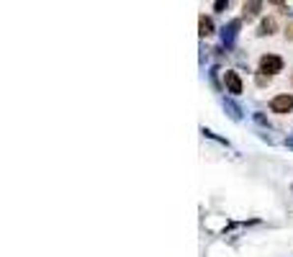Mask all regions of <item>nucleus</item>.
Returning <instances> with one entry per match:
<instances>
[{"instance_id": "1", "label": "nucleus", "mask_w": 293, "mask_h": 257, "mask_svg": "<svg viewBox=\"0 0 293 257\" xmlns=\"http://www.w3.org/2000/svg\"><path fill=\"white\" fill-rule=\"evenodd\" d=\"M280 70H283V59L278 57V54H265V57H260V75H278Z\"/></svg>"}, {"instance_id": "2", "label": "nucleus", "mask_w": 293, "mask_h": 257, "mask_svg": "<svg viewBox=\"0 0 293 257\" xmlns=\"http://www.w3.org/2000/svg\"><path fill=\"white\" fill-rule=\"evenodd\" d=\"M270 111H273V114H291L293 111V95H288V93L275 95L270 100Z\"/></svg>"}, {"instance_id": "3", "label": "nucleus", "mask_w": 293, "mask_h": 257, "mask_svg": "<svg viewBox=\"0 0 293 257\" xmlns=\"http://www.w3.org/2000/svg\"><path fill=\"white\" fill-rule=\"evenodd\" d=\"M224 85H227V90H229L232 95H239V93H242V80H239V75H236L234 70L224 72Z\"/></svg>"}, {"instance_id": "4", "label": "nucleus", "mask_w": 293, "mask_h": 257, "mask_svg": "<svg viewBox=\"0 0 293 257\" xmlns=\"http://www.w3.org/2000/svg\"><path fill=\"white\" fill-rule=\"evenodd\" d=\"M236 29H239V21H232V24L224 29L221 39H224V44H227V47H232V44H234V39H236Z\"/></svg>"}, {"instance_id": "5", "label": "nucleus", "mask_w": 293, "mask_h": 257, "mask_svg": "<svg viewBox=\"0 0 293 257\" xmlns=\"http://www.w3.org/2000/svg\"><path fill=\"white\" fill-rule=\"evenodd\" d=\"M260 8H263V3H257V0H255V3H244L242 5V16L247 21H252L255 16H260Z\"/></svg>"}, {"instance_id": "6", "label": "nucleus", "mask_w": 293, "mask_h": 257, "mask_svg": "<svg viewBox=\"0 0 293 257\" xmlns=\"http://www.w3.org/2000/svg\"><path fill=\"white\" fill-rule=\"evenodd\" d=\"M278 24H275V18H263V24H260V36H270V33H275Z\"/></svg>"}, {"instance_id": "7", "label": "nucleus", "mask_w": 293, "mask_h": 257, "mask_svg": "<svg viewBox=\"0 0 293 257\" xmlns=\"http://www.w3.org/2000/svg\"><path fill=\"white\" fill-rule=\"evenodd\" d=\"M198 24H201V36H211V33H213V21H211V18L201 16Z\"/></svg>"}, {"instance_id": "8", "label": "nucleus", "mask_w": 293, "mask_h": 257, "mask_svg": "<svg viewBox=\"0 0 293 257\" xmlns=\"http://www.w3.org/2000/svg\"><path fill=\"white\" fill-rule=\"evenodd\" d=\"M224 108L229 111V116H232L234 121H239V116H242V114H239V108H236V106L232 103V100H224Z\"/></svg>"}, {"instance_id": "9", "label": "nucleus", "mask_w": 293, "mask_h": 257, "mask_svg": "<svg viewBox=\"0 0 293 257\" xmlns=\"http://www.w3.org/2000/svg\"><path fill=\"white\" fill-rule=\"evenodd\" d=\"M257 85H267V77L265 75H257Z\"/></svg>"}, {"instance_id": "10", "label": "nucleus", "mask_w": 293, "mask_h": 257, "mask_svg": "<svg viewBox=\"0 0 293 257\" xmlns=\"http://www.w3.org/2000/svg\"><path fill=\"white\" fill-rule=\"evenodd\" d=\"M286 39H293V24H288V29H286Z\"/></svg>"}]
</instances>
